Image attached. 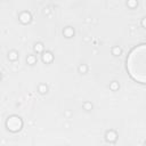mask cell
I'll return each mask as SVG.
<instances>
[{
    "label": "cell",
    "instance_id": "6da1fadb",
    "mask_svg": "<svg viewBox=\"0 0 146 146\" xmlns=\"http://www.w3.org/2000/svg\"><path fill=\"white\" fill-rule=\"evenodd\" d=\"M128 70L135 80L140 82L145 81V47L140 46L135 48L127 62Z\"/></svg>",
    "mask_w": 146,
    "mask_h": 146
}]
</instances>
